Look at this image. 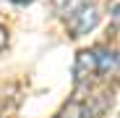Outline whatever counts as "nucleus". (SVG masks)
<instances>
[{"label": "nucleus", "mask_w": 120, "mask_h": 118, "mask_svg": "<svg viewBox=\"0 0 120 118\" xmlns=\"http://www.w3.org/2000/svg\"><path fill=\"white\" fill-rule=\"evenodd\" d=\"M5 45H8V32H5V26H0V50Z\"/></svg>", "instance_id": "39448f33"}, {"label": "nucleus", "mask_w": 120, "mask_h": 118, "mask_svg": "<svg viewBox=\"0 0 120 118\" xmlns=\"http://www.w3.org/2000/svg\"><path fill=\"white\" fill-rule=\"evenodd\" d=\"M13 3H18V5H24V3H31V0H13Z\"/></svg>", "instance_id": "423d86ee"}, {"label": "nucleus", "mask_w": 120, "mask_h": 118, "mask_svg": "<svg viewBox=\"0 0 120 118\" xmlns=\"http://www.w3.org/2000/svg\"><path fill=\"white\" fill-rule=\"evenodd\" d=\"M94 58H97V76L110 79V76L117 73V53H115V50L97 47V50H94Z\"/></svg>", "instance_id": "7ed1b4c3"}, {"label": "nucleus", "mask_w": 120, "mask_h": 118, "mask_svg": "<svg viewBox=\"0 0 120 118\" xmlns=\"http://www.w3.org/2000/svg\"><path fill=\"white\" fill-rule=\"evenodd\" d=\"M97 24H99V8H97L94 3H84L81 8H76V11L68 16L71 37H84V34H89Z\"/></svg>", "instance_id": "f257e3e1"}, {"label": "nucleus", "mask_w": 120, "mask_h": 118, "mask_svg": "<svg viewBox=\"0 0 120 118\" xmlns=\"http://www.w3.org/2000/svg\"><path fill=\"white\" fill-rule=\"evenodd\" d=\"M84 3H89V0H55V11H57L60 16H65V18H68L76 8H81Z\"/></svg>", "instance_id": "20e7f679"}, {"label": "nucleus", "mask_w": 120, "mask_h": 118, "mask_svg": "<svg viewBox=\"0 0 120 118\" xmlns=\"http://www.w3.org/2000/svg\"><path fill=\"white\" fill-rule=\"evenodd\" d=\"M73 76H76V84H89L91 79L97 76V58H94V50H81V53L76 55Z\"/></svg>", "instance_id": "f03ea898"}]
</instances>
